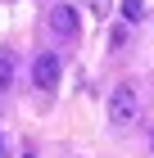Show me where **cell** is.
I'll return each mask as SVG.
<instances>
[{"instance_id":"cell-1","label":"cell","mask_w":154,"mask_h":158,"mask_svg":"<svg viewBox=\"0 0 154 158\" xmlns=\"http://www.w3.org/2000/svg\"><path fill=\"white\" fill-rule=\"evenodd\" d=\"M136 113H141L136 86H131V81L113 86V95H109V122H113V127H127V122H136Z\"/></svg>"},{"instance_id":"cell-2","label":"cell","mask_w":154,"mask_h":158,"mask_svg":"<svg viewBox=\"0 0 154 158\" xmlns=\"http://www.w3.org/2000/svg\"><path fill=\"white\" fill-rule=\"evenodd\" d=\"M32 81L41 86V90L59 86V59H55V54H36V63H32Z\"/></svg>"},{"instance_id":"cell-3","label":"cell","mask_w":154,"mask_h":158,"mask_svg":"<svg viewBox=\"0 0 154 158\" xmlns=\"http://www.w3.org/2000/svg\"><path fill=\"white\" fill-rule=\"evenodd\" d=\"M50 32L55 36H77V9L73 5H55L50 9Z\"/></svg>"},{"instance_id":"cell-4","label":"cell","mask_w":154,"mask_h":158,"mask_svg":"<svg viewBox=\"0 0 154 158\" xmlns=\"http://www.w3.org/2000/svg\"><path fill=\"white\" fill-rule=\"evenodd\" d=\"M122 18L127 23H141L145 18V0H122Z\"/></svg>"},{"instance_id":"cell-5","label":"cell","mask_w":154,"mask_h":158,"mask_svg":"<svg viewBox=\"0 0 154 158\" xmlns=\"http://www.w3.org/2000/svg\"><path fill=\"white\" fill-rule=\"evenodd\" d=\"M14 86V54H0V90Z\"/></svg>"},{"instance_id":"cell-6","label":"cell","mask_w":154,"mask_h":158,"mask_svg":"<svg viewBox=\"0 0 154 158\" xmlns=\"http://www.w3.org/2000/svg\"><path fill=\"white\" fill-rule=\"evenodd\" d=\"M91 9L100 14V18H104V14H109V0H91Z\"/></svg>"}]
</instances>
